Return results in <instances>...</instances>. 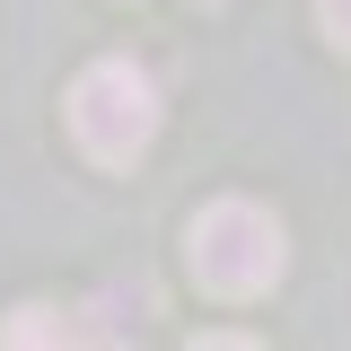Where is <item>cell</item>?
<instances>
[{"label":"cell","instance_id":"6da1fadb","mask_svg":"<svg viewBox=\"0 0 351 351\" xmlns=\"http://www.w3.org/2000/svg\"><path fill=\"white\" fill-rule=\"evenodd\" d=\"M281 219L263 211V202H211V211H193L184 228V263H193V281L211 290V299H255L281 281Z\"/></svg>","mask_w":351,"mask_h":351},{"label":"cell","instance_id":"7a4b0ae2","mask_svg":"<svg viewBox=\"0 0 351 351\" xmlns=\"http://www.w3.org/2000/svg\"><path fill=\"white\" fill-rule=\"evenodd\" d=\"M71 141H80L97 167H132L149 141H158V88L141 62H88L71 88Z\"/></svg>","mask_w":351,"mask_h":351},{"label":"cell","instance_id":"3957f363","mask_svg":"<svg viewBox=\"0 0 351 351\" xmlns=\"http://www.w3.org/2000/svg\"><path fill=\"white\" fill-rule=\"evenodd\" d=\"M0 351H123V325H114V299H97V307H18L0 325Z\"/></svg>","mask_w":351,"mask_h":351},{"label":"cell","instance_id":"277c9868","mask_svg":"<svg viewBox=\"0 0 351 351\" xmlns=\"http://www.w3.org/2000/svg\"><path fill=\"white\" fill-rule=\"evenodd\" d=\"M316 18H325V36L351 53V0H316Z\"/></svg>","mask_w":351,"mask_h":351},{"label":"cell","instance_id":"5b68a950","mask_svg":"<svg viewBox=\"0 0 351 351\" xmlns=\"http://www.w3.org/2000/svg\"><path fill=\"white\" fill-rule=\"evenodd\" d=\"M184 351H255L246 334H202V343H184Z\"/></svg>","mask_w":351,"mask_h":351}]
</instances>
